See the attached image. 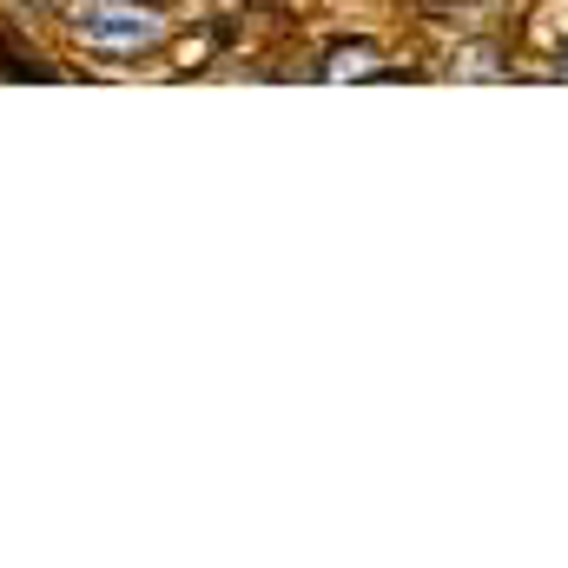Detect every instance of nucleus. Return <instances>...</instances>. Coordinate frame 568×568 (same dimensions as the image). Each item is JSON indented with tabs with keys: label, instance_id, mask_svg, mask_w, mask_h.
Segmentation results:
<instances>
[{
	"label": "nucleus",
	"instance_id": "nucleus-1",
	"mask_svg": "<svg viewBox=\"0 0 568 568\" xmlns=\"http://www.w3.org/2000/svg\"><path fill=\"white\" fill-rule=\"evenodd\" d=\"M73 40L87 53H145L165 40V13L159 7H126V0H100L73 13Z\"/></svg>",
	"mask_w": 568,
	"mask_h": 568
},
{
	"label": "nucleus",
	"instance_id": "nucleus-2",
	"mask_svg": "<svg viewBox=\"0 0 568 568\" xmlns=\"http://www.w3.org/2000/svg\"><path fill=\"white\" fill-rule=\"evenodd\" d=\"M0 73H7V80H53V67H47L40 53H20V47H7V40H0Z\"/></svg>",
	"mask_w": 568,
	"mask_h": 568
},
{
	"label": "nucleus",
	"instance_id": "nucleus-3",
	"mask_svg": "<svg viewBox=\"0 0 568 568\" xmlns=\"http://www.w3.org/2000/svg\"><path fill=\"white\" fill-rule=\"evenodd\" d=\"M324 73H331V80H344V73H377V53H371V47H344V53H331Z\"/></svg>",
	"mask_w": 568,
	"mask_h": 568
},
{
	"label": "nucleus",
	"instance_id": "nucleus-4",
	"mask_svg": "<svg viewBox=\"0 0 568 568\" xmlns=\"http://www.w3.org/2000/svg\"><path fill=\"white\" fill-rule=\"evenodd\" d=\"M556 73H562V80H568V40H562V53H556Z\"/></svg>",
	"mask_w": 568,
	"mask_h": 568
},
{
	"label": "nucleus",
	"instance_id": "nucleus-5",
	"mask_svg": "<svg viewBox=\"0 0 568 568\" xmlns=\"http://www.w3.org/2000/svg\"><path fill=\"white\" fill-rule=\"evenodd\" d=\"M40 7H53V0H40Z\"/></svg>",
	"mask_w": 568,
	"mask_h": 568
}]
</instances>
